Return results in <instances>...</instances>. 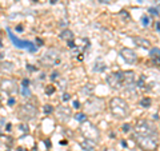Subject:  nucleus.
I'll list each match as a JSON object with an SVG mask.
<instances>
[{
	"mask_svg": "<svg viewBox=\"0 0 160 151\" xmlns=\"http://www.w3.org/2000/svg\"><path fill=\"white\" fill-rule=\"evenodd\" d=\"M109 110L115 118L118 119H123V118H127L128 114H129V106L128 103L124 100L123 98H112L111 102H109Z\"/></svg>",
	"mask_w": 160,
	"mask_h": 151,
	"instance_id": "1",
	"label": "nucleus"
},
{
	"mask_svg": "<svg viewBox=\"0 0 160 151\" xmlns=\"http://www.w3.org/2000/svg\"><path fill=\"white\" fill-rule=\"evenodd\" d=\"M133 139H135V142H136V144L143 151H155V150H158L159 142H158L156 135H138V134H135Z\"/></svg>",
	"mask_w": 160,
	"mask_h": 151,
	"instance_id": "2",
	"label": "nucleus"
},
{
	"mask_svg": "<svg viewBox=\"0 0 160 151\" xmlns=\"http://www.w3.org/2000/svg\"><path fill=\"white\" fill-rule=\"evenodd\" d=\"M80 133L86 139H89L92 142L98 143L100 139V131L99 128L95 126L93 123H91L89 120H84L82 122V126H80Z\"/></svg>",
	"mask_w": 160,
	"mask_h": 151,
	"instance_id": "3",
	"label": "nucleus"
},
{
	"mask_svg": "<svg viewBox=\"0 0 160 151\" xmlns=\"http://www.w3.org/2000/svg\"><path fill=\"white\" fill-rule=\"evenodd\" d=\"M40 63L44 67H53L60 63V51L56 48H49L40 58Z\"/></svg>",
	"mask_w": 160,
	"mask_h": 151,
	"instance_id": "4",
	"label": "nucleus"
},
{
	"mask_svg": "<svg viewBox=\"0 0 160 151\" xmlns=\"http://www.w3.org/2000/svg\"><path fill=\"white\" fill-rule=\"evenodd\" d=\"M38 115V108L33 104L27 103V104H22L18 108V117L23 120V122H29L33 120Z\"/></svg>",
	"mask_w": 160,
	"mask_h": 151,
	"instance_id": "5",
	"label": "nucleus"
},
{
	"mask_svg": "<svg viewBox=\"0 0 160 151\" xmlns=\"http://www.w3.org/2000/svg\"><path fill=\"white\" fill-rule=\"evenodd\" d=\"M135 133L138 135H156V128L146 119H140L135 126Z\"/></svg>",
	"mask_w": 160,
	"mask_h": 151,
	"instance_id": "6",
	"label": "nucleus"
},
{
	"mask_svg": "<svg viewBox=\"0 0 160 151\" xmlns=\"http://www.w3.org/2000/svg\"><path fill=\"white\" fill-rule=\"evenodd\" d=\"M120 56H122L128 64H135L138 60V54L132 48H122L120 49Z\"/></svg>",
	"mask_w": 160,
	"mask_h": 151,
	"instance_id": "7",
	"label": "nucleus"
},
{
	"mask_svg": "<svg viewBox=\"0 0 160 151\" xmlns=\"http://www.w3.org/2000/svg\"><path fill=\"white\" fill-rule=\"evenodd\" d=\"M56 115H58V119L62 120V122H68L72 117V110L67 107V106H59L56 108Z\"/></svg>",
	"mask_w": 160,
	"mask_h": 151,
	"instance_id": "8",
	"label": "nucleus"
},
{
	"mask_svg": "<svg viewBox=\"0 0 160 151\" xmlns=\"http://www.w3.org/2000/svg\"><path fill=\"white\" fill-rule=\"evenodd\" d=\"M107 83L111 88L113 90H119L122 88V78H120V72H112L107 76Z\"/></svg>",
	"mask_w": 160,
	"mask_h": 151,
	"instance_id": "9",
	"label": "nucleus"
},
{
	"mask_svg": "<svg viewBox=\"0 0 160 151\" xmlns=\"http://www.w3.org/2000/svg\"><path fill=\"white\" fill-rule=\"evenodd\" d=\"M0 88L3 91H6L7 94H13V92H18V86L16 82L12 79H3L0 82Z\"/></svg>",
	"mask_w": 160,
	"mask_h": 151,
	"instance_id": "10",
	"label": "nucleus"
},
{
	"mask_svg": "<svg viewBox=\"0 0 160 151\" xmlns=\"http://www.w3.org/2000/svg\"><path fill=\"white\" fill-rule=\"evenodd\" d=\"M120 78H122V84H124L126 87H132L135 83V74L133 71H129V70L120 72Z\"/></svg>",
	"mask_w": 160,
	"mask_h": 151,
	"instance_id": "11",
	"label": "nucleus"
},
{
	"mask_svg": "<svg viewBox=\"0 0 160 151\" xmlns=\"http://www.w3.org/2000/svg\"><path fill=\"white\" fill-rule=\"evenodd\" d=\"M8 34H9V38L12 39V42L15 43V46H16V47H19V48H28L31 52H35V47H33L29 42H22V40L16 39V38L13 36V34H12L11 31H9V29H8Z\"/></svg>",
	"mask_w": 160,
	"mask_h": 151,
	"instance_id": "12",
	"label": "nucleus"
},
{
	"mask_svg": "<svg viewBox=\"0 0 160 151\" xmlns=\"http://www.w3.org/2000/svg\"><path fill=\"white\" fill-rule=\"evenodd\" d=\"M79 144L84 151H95V147H96V143L92 142V140H89V139H86V138L83 140H80Z\"/></svg>",
	"mask_w": 160,
	"mask_h": 151,
	"instance_id": "13",
	"label": "nucleus"
},
{
	"mask_svg": "<svg viewBox=\"0 0 160 151\" xmlns=\"http://www.w3.org/2000/svg\"><path fill=\"white\" fill-rule=\"evenodd\" d=\"M133 43L136 46L142 47V48H149L151 47V43H149L148 39H144V38H140V36H135L133 38Z\"/></svg>",
	"mask_w": 160,
	"mask_h": 151,
	"instance_id": "14",
	"label": "nucleus"
},
{
	"mask_svg": "<svg viewBox=\"0 0 160 151\" xmlns=\"http://www.w3.org/2000/svg\"><path fill=\"white\" fill-rule=\"evenodd\" d=\"M59 38L62 40H66V42H68V40H73V32L71 31V29H64V31L60 32Z\"/></svg>",
	"mask_w": 160,
	"mask_h": 151,
	"instance_id": "15",
	"label": "nucleus"
},
{
	"mask_svg": "<svg viewBox=\"0 0 160 151\" xmlns=\"http://www.w3.org/2000/svg\"><path fill=\"white\" fill-rule=\"evenodd\" d=\"M0 70L4 72H12L13 71V64L11 62H3L0 64Z\"/></svg>",
	"mask_w": 160,
	"mask_h": 151,
	"instance_id": "16",
	"label": "nucleus"
},
{
	"mask_svg": "<svg viewBox=\"0 0 160 151\" xmlns=\"http://www.w3.org/2000/svg\"><path fill=\"white\" fill-rule=\"evenodd\" d=\"M106 70V64H104V62L102 60H96V63H95V66H93V71H96V72H102Z\"/></svg>",
	"mask_w": 160,
	"mask_h": 151,
	"instance_id": "17",
	"label": "nucleus"
},
{
	"mask_svg": "<svg viewBox=\"0 0 160 151\" xmlns=\"http://www.w3.org/2000/svg\"><path fill=\"white\" fill-rule=\"evenodd\" d=\"M159 54H160L159 47H155V48H152V49H151V52H149V56H151L152 59L159 60Z\"/></svg>",
	"mask_w": 160,
	"mask_h": 151,
	"instance_id": "18",
	"label": "nucleus"
},
{
	"mask_svg": "<svg viewBox=\"0 0 160 151\" xmlns=\"http://www.w3.org/2000/svg\"><path fill=\"white\" fill-rule=\"evenodd\" d=\"M140 104H142V107H144V108H148V107H151L152 100L149 99V98H144V99L140 100Z\"/></svg>",
	"mask_w": 160,
	"mask_h": 151,
	"instance_id": "19",
	"label": "nucleus"
},
{
	"mask_svg": "<svg viewBox=\"0 0 160 151\" xmlns=\"http://www.w3.org/2000/svg\"><path fill=\"white\" fill-rule=\"evenodd\" d=\"M75 119L78 120V122H84V120H87V115L83 114V112H79L75 115Z\"/></svg>",
	"mask_w": 160,
	"mask_h": 151,
	"instance_id": "20",
	"label": "nucleus"
},
{
	"mask_svg": "<svg viewBox=\"0 0 160 151\" xmlns=\"http://www.w3.org/2000/svg\"><path fill=\"white\" fill-rule=\"evenodd\" d=\"M43 111L46 114H51V112H53V107L51 104H46L44 106V108H43Z\"/></svg>",
	"mask_w": 160,
	"mask_h": 151,
	"instance_id": "21",
	"label": "nucleus"
},
{
	"mask_svg": "<svg viewBox=\"0 0 160 151\" xmlns=\"http://www.w3.org/2000/svg\"><path fill=\"white\" fill-rule=\"evenodd\" d=\"M53 92H55V87H53V86H52V84L47 86V87H46V94H47V95H52Z\"/></svg>",
	"mask_w": 160,
	"mask_h": 151,
	"instance_id": "22",
	"label": "nucleus"
},
{
	"mask_svg": "<svg viewBox=\"0 0 160 151\" xmlns=\"http://www.w3.org/2000/svg\"><path fill=\"white\" fill-rule=\"evenodd\" d=\"M144 83H146V78H144V76H142V78L139 79V82H138V87L143 88V87H144Z\"/></svg>",
	"mask_w": 160,
	"mask_h": 151,
	"instance_id": "23",
	"label": "nucleus"
},
{
	"mask_svg": "<svg viewBox=\"0 0 160 151\" xmlns=\"http://www.w3.org/2000/svg\"><path fill=\"white\" fill-rule=\"evenodd\" d=\"M122 130H123V133H128L129 130H131V126H129L128 123L127 124H123V127H122Z\"/></svg>",
	"mask_w": 160,
	"mask_h": 151,
	"instance_id": "24",
	"label": "nucleus"
},
{
	"mask_svg": "<svg viewBox=\"0 0 160 151\" xmlns=\"http://www.w3.org/2000/svg\"><path fill=\"white\" fill-rule=\"evenodd\" d=\"M20 130H22V131H24V133H28V126H27V123L20 124Z\"/></svg>",
	"mask_w": 160,
	"mask_h": 151,
	"instance_id": "25",
	"label": "nucleus"
},
{
	"mask_svg": "<svg viewBox=\"0 0 160 151\" xmlns=\"http://www.w3.org/2000/svg\"><path fill=\"white\" fill-rule=\"evenodd\" d=\"M23 95H24V96H31V92H29L28 87H24L23 88Z\"/></svg>",
	"mask_w": 160,
	"mask_h": 151,
	"instance_id": "26",
	"label": "nucleus"
},
{
	"mask_svg": "<svg viewBox=\"0 0 160 151\" xmlns=\"http://www.w3.org/2000/svg\"><path fill=\"white\" fill-rule=\"evenodd\" d=\"M142 23H143V26H148L149 19H148L147 16H143V18H142Z\"/></svg>",
	"mask_w": 160,
	"mask_h": 151,
	"instance_id": "27",
	"label": "nucleus"
},
{
	"mask_svg": "<svg viewBox=\"0 0 160 151\" xmlns=\"http://www.w3.org/2000/svg\"><path fill=\"white\" fill-rule=\"evenodd\" d=\"M67 46H68L69 48H73V47H75V43H73V40H68V42H67Z\"/></svg>",
	"mask_w": 160,
	"mask_h": 151,
	"instance_id": "28",
	"label": "nucleus"
},
{
	"mask_svg": "<svg viewBox=\"0 0 160 151\" xmlns=\"http://www.w3.org/2000/svg\"><path fill=\"white\" fill-rule=\"evenodd\" d=\"M149 12L153 13V15H156V16L159 15V12H158V8H156V9H155V8H149Z\"/></svg>",
	"mask_w": 160,
	"mask_h": 151,
	"instance_id": "29",
	"label": "nucleus"
},
{
	"mask_svg": "<svg viewBox=\"0 0 160 151\" xmlns=\"http://www.w3.org/2000/svg\"><path fill=\"white\" fill-rule=\"evenodd\" d=\"M28 84H29V80L28 79H24L23 80V87H28Z\"/></svg>",
	"mask_w": 160,
	"mask_h": 151,
	"instance_id": "30",
	"label": "nucleus"
},
{
	"mask_svg": "<svg viewBox=\"0 0 160 151\" xmlns=\"http://www.w3.org/2000/svg\"><path fill=\"white\" fill-rule=\"evenodd\" d=\"M58 76H59V72H56V71H55V72L52 74V76H51V79H53V80H55V79H58Z\"/></svg>",
	"mask_w": 160,
	"mask_h": 151,
	"instance_id": "31",
	"label": "nucleus"
},
{
	"mask_svg": "<svg viewBox=\"0 0 160 151\" xmlns=\"http://www.w3.org/2000/svg\"><path fill=\"white\" fill-rule=\"evenodd\" d=\"M36 44H38V46H43L44 43H43V40H42V39H38V38H36Z\"/></svg>",
	"mask_w": 160,
	"mask_h": 151,
	"instance_id": "32",
	"label": "nucleus"
},
{
	"mask_svg": "<svg viewBox=\"0 0 160 151\" xmlns=\"http://www.w3.org/2000/svg\"><path fill=\"white\" fill-rule=\"evenodd\" d=\"M69 98H71V95H69V94H64L63 95V100H68Z\"/></svg>",
	"mask_w": 160,
	"mask_h": 151,
	"instance_id": "33",
	"label": "nucleus"
},
{
	"mask_svg": "<svg viewBox=\"0 0 160 151\" xmlns=\"http://www.w3.org/2000/svg\"><path fill=\"white\" fill-rule=\"evenodd\" d=\"M99 2H100V3H103V4H109V3L112 2V0H99Z\"/></svg>",
	"mask_w": 160,
	"mask_h": 151,
	"instance_id": "34",
	"label": "nucleus"
},
{
	"mask_svg": "<svg viewBox=\"0 0 160 151\" xmlns=\"http://www.w3.org/2000/svg\"><path fill=\"white\" fill-rule=\"evenodd\" d=\"M8 104H9V106H13V104H15V99H13V98L9 99V100H8Z\"/></svg>",
	"mask_w": 160,
	"mask_h": 151,
	"instance_id": "35",
	"label": "nucleus"
},
{
	"mask_svg": "<svg viewBox=\"0 0 160 151\" xmlns=\"http://www.w3.org/2000/svg\"><path fill=\"white\" fill-rule=\"evenodd\" d=\"M73 107L75 108H79V102H78V100H75V102H73Z\"/></svg>",
	"mask_w": 160,
	"mask_h": 151,
	"instance_id": "36",
	"label": "nucleus"
},
{
	"mask_svg": "<svg viewBox=\"0 0 160 151\" xmlns=\"http://www.w3.org/2000/svg\"><path fill=\"white\" fill-rule=\"evenodd\" d=\"M46 144H47V147H51V142L49 140H46Z\"/></svg>",
	"mask_w": 160,
	"mask_h": 151,
	"instance_id": "37",
	"label": "nucleus"
},
{
	"mask_svg": "<svg viewBox=\"0 0 160 151\" xmlns=\"http://www.w3.org/2000/svg\"><path fill=\"white\" fill-rule=\"evenodd\" d=\"M160 31V28H159V22H156V32Z\"/></svg>",
	"mask_w": 160,
	"mask_h": 151,
	"instance_id": "38",
	"label": "nucleus"
},
{
	"mask_svg": "<svg viewBox=\"0 0 160 151\" xmlns=\"http://www.w3.org/2000/svg\"><path fill=\"white\" fill-rule=\"evenodd\" d=\"M153 119H155V120H159V114H156V115H153Z\"/></svg>",
	"mask_w": 160,
	"mask_h": 151,
	"instance_id": "39",
	"label": "nucleus"
},
{
	"mask_svg": "<svg viewBox=\"0 0 160 151\" xmlns=\"http://www.w3.org/2000/svg\"><path fill=\"white\" fill-rule=\"evenodd\" d=\"M16 29H18V31H22L23 27H22V26H18V27H16Z\"/></svg>",
	"mask_w": 160,
	"mask_h": 151,
	"instance_id": "40",
	"label": "nucleus"
},
{
	"mask_svg": "<svg viewBox=\"0 0 160 151\" xmlns=\"http://www.w3.org/2000/svg\"><path fill=\"white\" fill-rule=\"evenodd\" d=\"M19 151H27V150H26V148H23V147H20V148H19Z\"/></svg>",
	"mask_w": 160,
	"mask_h": 151,
	"instance_id": "41",
	"label": "nucleus"
},
{
	"mask_svg": "<svg viewBox=\"0 0 160 151\" xmlns=\"http://www.w3.org/2000/svg\"><path fill=\"white\" fill-rule=\"evenodd\" d=\"M56 2H58V0H51V3H52V4H55Z\"/></svg>",
	"mask_w": 160,
	"mask_h": 151,
	"instance_id": "42",
	"label": "nucleus"
},
{
	"mask_svg": "<svg viewBox=\"0 0 160 151\" xmlns=\"http://www.w3.org/2000/svg\"><path fill=\"white\" fill-rule=\"evenodd\" d=\"M0 47H2V43H0Z\"/></svg>",
	"mask_w": 160,
	"mask_h": 151,
	"instance_id": "43",
	"label": "nucleus"
},
{
	"mask_svg": "<svg viewBox=\"0 0 160 151\" xmlns=\"http://www.w3.org/2000/svg\"><path fill=\"white\" fill-rule=\"evenodd\" d=\"M6 151H9V150H6Z\"/></svg>",
	"mask_w": 160,
	"mask_h": 151,
	"instance_id": "44",
	"label": "nucleus"
}]
</instances>
